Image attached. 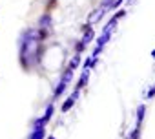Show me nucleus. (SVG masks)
<instances>
[{
    "mask_svg": "<svg viewBox=\"0 0 155 139\" xmlns=\"http://www.w3.org/2000/svg\"><path fill=\"white\" fill-rule=\"evenodd\" d=\"M126 2H128V4H133V2H135V0H126Z\"/></svg>",
    "mask_w": 155,
    "mask_h": 139,
    "instance_id": "obj_20",
    "label": "nucleus"
},
{
    "mask_svg": "<svg viewBox=\"0 0 155 139\" xmlns=\"http://www.w3.org/2000/svg\"><path fill=\"white\" fill-rule=\"evenodd\" d=\"M117 24H119V19H115V15L108 20V24L104 26V29H102V33H113L115 29H117Z\"/></svg>",
    "mask_w": 155,
    "mask_h": 139,
    "instance_id": "obj_9",
    "label": "nucleus"
},
{
    "mask_svg": "<svg viewBox=\"0 0 155 139\" xmlns=\"http://www.w3.org/2000/svg\"><path fill=\"white\" fill-rule=\"evenodd\" d=\"M81 62H82V57H81V53H75V55H73V59L69 60V64H68V66H69V68L73 70V72H75V70L81 66Z\"/></svg>",
    "mask_w": 155,
    "mask_h": 139,
    "instance_id": "obj_11",
    "label": "nucleus"
},
{
    "mask_svg": "<svg viewBox=\"0 0 155 139\" xmlns=\"http://www.w3.org/2000/svg\"><path fill=\"white\" fill-rule=\"evenodd\" d=\"M28 139H46V126L44 124H33Z\"/></svg>",
    "mask_w": 155,
    "mask_h": 139,
    "instance_id": "obj_6",
    "label": "nucleus"
},
{
    "mask_svg": "<svg viewBox=\"0 0 155 139\" xmlns=\"http://www.w3.org/2000/svg\"><path fill=\"white\" fill-rule=\"evenodd\" d=\"M84 49H86V44H84L82 40H79V42L75 44V53H82Z\"/></svg>",
    "mask_w": 155,
    "mask_h": 139,
    "instance_id": "obj_14",
    "label": "nucleus"
},
{
    "mask_svg": "<svg viewBox=\"0 0 155 139\" xmlns=\"http://www.w3.org/2000/svg\"><path fill=\"white\" fill-rule=\"evenodd\" d=\"M144 115H146V104H139V108H137V112H135V128L142 130Z\"/></svg>",
    "mask_w": 155,
    "mask_h": 139,
    "instance_id": "obj_7",
    "label": "nucleus"
},
{
    "mask_svg": "<svg viewBox=\"0 0 155 139\" xmlns=\"http://www.w3.org/2000/svg\"><path fill=\"white\" fill-rule=\"evenodd\" d=\"M102 51H104V48H101V46H95V48H93V51H91V55H90V57H91V59H99V57H101V53H102Z\"/></svg>",
    "mask_w": 155,
    "mask_h": 139,
    "instance_id": "obj_13",
    "label": "nucleus"
},
{
    "mask_svg": "<svg viewBox=\"0 0 155 139\" xmlns=\"http://www.w3.org/2000/svg\"><path fill=\"white\" fill-rule=\"evenodd\" d=\"M38 28L53 31V17H51V11H44V13L38 17Z\"/></svg>",
    "mask_w": 155,
    "mask_h": 139,
    "instance_id": "obj_4",
    "label": "nucleus"
},
{
    "mask_svg": "<svg viewBox=\"0 0 155 139\" xmlns=\"http://www.w3.org/2000/svg\"><path fill=\"white\" fill-rule=\"evenodd\" d=\"M71 79H73V70H71L69 66H66V70L62 72V75H60V79H58V83H57L55 90H53V101H57L58 97H62V93H64V92H66V88L69 86ZM53 101H51V103H53Z\"/></svg>",
    "mask_w": 155,
    "mask_h": 139,
    "instance_id": "obj_2",
    "label": "nucleus"
},
{
    "mask_svg": "<svg viewBox=\"0 0 155 139\" xmlns=\"http://www.w3.org/2000/svg\"><path fill=\"white\" fill-rule=\"evenodd\" d=\"M111 35H113V33H101V37L97 39V46H101V48H106V44L110 42Z\"/></svg>",
    "mask_w": 155,
    "mask_h": 139,
    "instance_id": "obj_12",
    "label": "nucleus"
},
{
    "mask_svg": "<svg viewBox=\"0 0 155 139\" xmlns=\"http://www.w3.org/2000/svg\"><path fill=\"white\" fill-rule=\"evenodd\" d=\"M79 97H81V90H73V93H71V95H69V97L62 103L60 112H62V114H68V112L75 106V103H77V99H79Z\"/></svg>",
    "mask_w": 155,
    "mask_h": 139,
    "instance_id": "obj_3",
    "label": "nucleus"
},
{
    "mask_svg": "<svg viewBox=\"0 0 155 139\" xmlns=\"http://www.w3.org/2000/svg\"><path fill=\"white\" fill-rule=\"evenodd\" d=\"M53 114H55V104H53V103H49V104L46 106V112H44L42 119H44L46 123H49V121H51V117H53Z\"/></svg>",
    "mask_w": 155,
    "mask_h": 139,
    "instance_id": "obj_10",
    "label": "nucleus"
},
{
    "mask_svg": "<svg viewBox=\"0 0 155 139\" xmlns=\"http://www.w3.org/2000/svg\"><path fill=\"white\" fill-rule=\"evenodd\" d=\"M90 72L91 70H82V73H81V77H79V81H77V84H75V90H82L86 84H88V81H90Z\"/></svg>",
    "mask_w": 155,
    "mask_h": 139,
    "instance_id": "obj_8",
    "label": "nucleus"
},
{
    "mask_svg": "<svg viewBox=\"0 0 155 139\" xmlns=\"http://www.w3.org/2000/svg\"><path fill=\"white\" fill-rule=\"evenodd\" d=\"M153 97H155V84L146 92V99H153Z\"/></svg>",
    "mask_w": 155,
    "mask_h": 139,
    "instance_id": "obj_15",
    "label": "nucleus"
},
{
    "mask_svg": "<svg viewBox=\"0 0 155 139\" xmlns=\"http://www.w3.org/2000/svg\"><path fill=\"white\" fill-rule=\"evenodd\" d=\"M97 64H99V59H91V62H90V70H95Z\"/></svg>",
    "mask_w": 155,
    "mask_h": 139,
    "instance_id": "obj_17",
    "label": "nucleus"
},
{
    "mask_svg": "<svg viewBox=\"0 0 155 139\" xmlns=\"http://www.w3.org/2000/svg\"><path fill=\"white\" fill-rule=\"evenodd\" d=\"M90 62H91V57H86V60L82 62V70H86V68L90 70Z\"/></svg>",
    "mask_w": 155,
    "mask_h": 139,
    "instance_id": "obj_16",
    "label": "nucleus"
},
{
    "mask_svg": "<svg viewBox=\"0 0 155 139\" xmlns=\"http://www.w3.org/2000/svg\"><path fill=\"white\" fill-rule=\"evenodd\" d=\"M46 139H57V137H53V135H48V137H46Z\"/></svg>",
    "mask_w": 155,
    "mask_h": 139,
    "instance_id": "obj_19",
    "label": "nucleus"
},
{
    "mask_svg": "<svg viewBox=\"0 0 155 139\" xmlns=\"http://www.w3.org/2000/svg\"><path fill=\"white\" fill-rule=\"evenodd\" d=\"M151 57H153V59H155V49H151Z\"/></svg>",
    "mask_w": 155,
    "mask_h": 139,
    "instance_id": "obj_18",
    "label": "nucleus"
},
{
    "mask_svg": "<svg viewBox=\"0 0 155 139\" xmlns=\"http://www.w3.org/2000/svg\"><path fill=\"white\" fill-rule=\"evenodd\" d=\"M18 64L24 72H29L42 60V42L37 37V28H26L18 35Z\"/></svg>",
    "mask_w": 155,
    "mask_h": 139,
    "instance_id": "obj_1",
    "label": "nucleus"
},
{
    "mask_svg": "<svg viewBox=\"0 0 155 139\" xmlns=\"http://www.w3.org/2000/svg\"><path fill=\"white\" fill-rule=\"evenodd\" d=\"M82 31H84V33H82V39H81V40H82L86 46L91 44V42L95 40V37H97V35H95V29H93V26H91V22H88L86 26H82Z\"/></svg>",
    "mask_w": 155,
    "mask_h": 139,
    "instance_id": "obj_5",
    "label": "nucleus"
}]
</instances>
